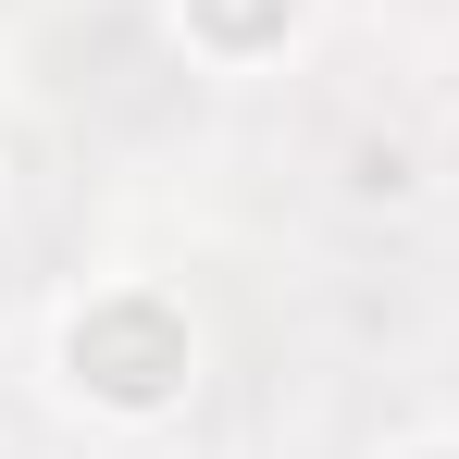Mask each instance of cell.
Returning <instances> with one entry per match:
<instances>
[{
    "label": "cell",
    "mask_w": 459,
    "mask_h": 459,
    "mask_svg": "<svg viewBox=\"0 0 459 459\" xmlns=\"http://www.w3.org/2000/svg\"><path fill=\"white\" fill-rule=\"evenodd\" d=\"M75 360H87L100 385H112V397H161V385H174V335H161L150 310H125V323L75 335Z\"/></svg>",
    "instance_id": "obj_1"
},
{
    "label": "cell",
    "mask_w": 459,
    "mask_h": 459,
    "mask_svg": "<svg viewBox=\"0 0 459 459\" xmlns=\"http://www.w3.org/2000/svg\"><path fill=\"white\" fill-rule=\"evenodd\" d=\"M261 13H273V0H212V25H261Z\"/></svg>",
    "instance_id": "obj_2"
}]
</instances>
